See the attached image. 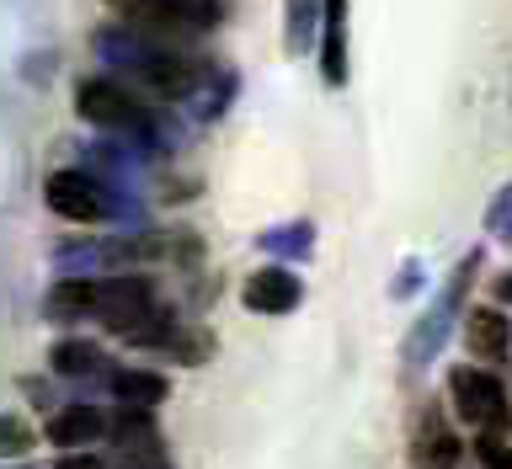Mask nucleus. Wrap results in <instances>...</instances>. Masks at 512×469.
<instances>
[{"mask_svg":"<svg viewBox=\"0 0 512 469\" xmlns=\"http://www.w3.org/2000/svg\"><path fill=\"white\" fill-rule=\"evenodd\" d=\"M96 54H102L112 75H128L134 91H155V96H171V102H187V96H198L214 80L208 59H198L187 43L128 27V22L96 32Z\"/></svg>","mask_w":512,"mask_h":469,"instance_id":"obj_1","label":"nucleus"},{"mask_svg":"<svg viewBox=\"0 0 512 469\" xmlns=\"http://www.w3.org/2000/svg\"><path fill=\"white\" fill-rule=\"evenodd\" d=\"M75 112L91 128H107V134H123V139H150L155 134V107L118 75H86L80 80Z\"/></svg>","mask_w":512,"mask_h":469,"instance_id":"obj_2","label":"nucleus"},{"mask_svg":"<svg viewBox=\"0 0 512 469\" xmlns=\"http://www.w3.org/2000/svg\"><path fill=\"white\" fill-rule=\"evenodd\" d=\"M107 11H118L128 27L160 32V38L192 43L198 32H214L224 16V0H107Z\"/></svg>","mask_w":512,"mask_h":469,"instance_id":"obj_3","label":"nucleus"},{"mask_svg":"<svg viewBox=\"0 0 512 469\" xmlns=\"http://www.w3.org/2000/svg\"><path fill=\"white\" fill-rule=\"evenodd\" d=\"M448 395H454V411L464 427H475L480 438H507L512 432V400L502 390V379L486 374V368H454L448 374Z\"/></svg>","mask_w":512,"mask_h":469,"instance_id":"obj_4","label":"nucleus"},{"mask_svg":"<svg viewBox=\"0 0 512 469\" xmlns=\"http://www.w3.org/2000/svg\"><path fill=\"white\" fill-rule=\"evenodd\" d=\"M43 203L54 208L59 219H70V224H102L112 214H123V198L96 171H86V166H70V171L48 176V182H43Z\"/></svg>","mask_w":512,"mask_h":469,"instance_id":"obj_5","label":"nucleus"},{"mask_svg":"<svg viewBox=\"0 0 512 469\" xmlns=\"http://www.w3.org/2000/svg\"><path fill=\"white\" fill-rule=\"evenodd\" d=\"M475 262H480L475 251L464 256L459 272L448 278V288L438 294V304H432V310H427L422 320H416V331L406 336V363H411V368H422V363L438 358L443 336H448V326H454V315H459V304H464V288H470V278H475Z\"/></svg>","mask_w":512,"mask_h":469,"instance_id":"obj_6","label":"nucleus"},{"mask_svg":"<svg viewBox=\"0 0 512 469\" xmlns=\"http://www.w3.org/2000/svg\"><path fill=\"white\" fill-rule=\"evenodd\" d=\"M299 299H304V283L288 267H262L246 278V310L251 315H288V310H299Z\"/></svg>","mask_w":512,"mask_h":469,"instance_id":"obj_7","label":"nucleus"},{"mask_svg":"<svg viewBox=\"0 0 512 469\" xmlns=\"http://www.w3.org/2000/svg\"><path fill=\"white\" fill-rule=\"evenodd\" d=\"M107 411H96V406H64L54 422H48L43 438L64 448V454H80V448H91V443H102L107 438Z\"/></svg>","mask_w":512,"mask_h":469,"instance_id":"obj_8","label":"nucleus"},{"mask_svg":"<svg viewBox=\"0 0 512 469\" xmlns=\"http://www.w3.org/2000/svg\"><path fill=\"white\" fill-rule=\"evenodd\" d=\"M320 80L347 86V0H326L320 11Z\"/></svg>","mask_w":512,"mask_h":469,"instance_id":"obj_9","label":"nucleus"},{"mask_svg":"<svg viewBox=\"0 0 512 469\" xmlns=\"http://www.w3.org/2000/svg\"><path fill=\"white\" fill-rule=\"evenodd\" d=\"M464 347H470V358L480 363H502L512 352V326L502 310H470V320H464Z\"/></svg>","mask_w":512,"mask_h":469,"instance_id":"obj_10","label":"nucleus"},{"mask_svg":"<svg viewBox=\"0 0 512 469\" xmlns=\"http://www.w3.org/2000/svg\"><path fill=\"white\" fill-rule=\"evenodd\" d=\"M411 459H416V469H459L464 443H459V432H448L443 416H427V422L416 427Z\"/></svg>","mask_w":512,"mask_h":469,"instance_id":"obj_11","label":"nucleus"},{"mask_svg":"<svg viewBox=\"0 0 512 469\" xmlns=\"http://www.w3.org/2000/svg\"><path fill=\"white\" fill-rule=\"evenodd\" d=\"M107 384H112V395H118L128 411H155L160 400L171 395V384L160 374H150V368H112Z\"/></svg>","mask_w":512,"mask_h":469,"instance_id":"obj_12","label":"nucleus"},{"mask_svg":"<svg viewBox=\"0 0 512 469\" xmlns=\"http://www.w3.org/2000/svg\"><path fill=\"white\" fill-rule=\"evenodd\" d=\"M48 363H54V374H59V379H112L107 352H102V347H91V342H75V336L48 352Z\"/></svg>","mask_w":512,"mask_h":469,"instance_id":"obj_13","label":"nucleus"},{"mask_svg":"<svg viewBox=\"0 0 512 469\" xmlns=\"http://www.w3.org/2000/svg\"><path fill=\"white\" fill-rule=\"evenodd\" d=\"M96 310V283L91 278H64L48 288V299H43V315L48 320H86Z\"/></svg>","mask_w":512,"mask_h":469,"instance_id":"obj_14","label":"nucleus"},{"mask_svg":"<svg viewBox=\"0 0 512 469\" xmlns=\"http://www.w3.org/2000/svg\"><path fill=\"white\" fill-rule=\"evenodd\" d=\"M320 11H326V0H283V48L288 54H299V48H310L320 38Z\"/></svg>","mask_w":512,"mask_h":469,"instance_id":"obj_15","label":"nucleus"},{"mask_svg":"<svg viewBox=\"0 0 512 469\" xmlns=\"http://www.w3.org/2000/svg\"><path fill=\"white\" fill-rule=\"evenodd\" d=\"M160 352H166V358H176V363H203V358H208V336L176 326L166 342H160Z\"/></svg>","mask_w":512,"mask_h":469,"instance_id":"obj_16","label":"nucleus"},{"mask_svg":"<svg viewBox=\"0 0 512 469\" xmlns=\"http://www.w3.org/2000/svg\"><path fill=\"white\" fill-rule=\"evenodd\" d=\"M32 438H38V432H32L22 416H0V459H22L32 448Z\"/></svg>","mask_w":512,"mask_h":469,"instance_id":"obj_17","label":"nucleus"},{"mask_svg":"<svg viewBox=\"0 0 512 469\" xmlns=\"http://www.w3.org/2000/svg\"><path fill=\"white\" fill-rule=\"evenodd\" d=\"M310 240H315V230L310 224H288V230H272V235H262V246L267 251H310Z\"/></svg>","mask_w":512,"mask_h":469,"instance_id":"obj_18","label":"nucleus"},{"mask_svg":"<svg viewBox=\"0 0 512 469\" xmlns=\"http://www.w3.org/2000/svg\"><path fill=\"white\" fill-rule=\"evenodd\" d=\"M486 230L496 240H512V187H502V192H496V203L486 208Z\"/></svg>","mask_w":512,"mask_h":469,"instance_id":"obj_19","label":"nucleus"},{"mask_svg":"<svg viewBox=\"0 0 512 469\" xmlns=\"http://www.w3.org/2000/svg\"><path fill=\"white\" fill-rule=\"evenodd\" d=\"M475 459H480V469H512V448H507V438H480Z\"/></svg>","mask_w":512,"mask_h":469,"instance_id":"obj_20","label":"nucleus"},{"mask_svg":"<svg viewBox=\"0 0 512 469\" xmlns=\"http://www.w3.org/2000/svg\"><path fill=\"white\" fill-rule=\"evenodd\" d=\"M54 469H107L102 459H96V454H86V448H80V454H64Z\"/></svg>","mask_w":512,"mask_h":469,"instance_id":"obj_21","label":"nucleus"},{"mask_svg":"<svg viewBox=\"0 0 512 469\" xmlns=\"http://www.w3.org/2000/svg\"><path fill=\"white\" fill-rule=\"evenodd\" d=\"M496 304H512V272H502V278H496Z\"/></svg>","mask_w":512,"mask_h":469,"instance_id":"obj_22","label":"nucleus"},{"mask_svg":"<svg viewBox=\"0 0 512 469\" xmlns=\"http://www.w3.org/2000/svg\"><path fill=\"white\" fill-rule=\"evenodd\" d=\"M160 469H166V464H160Z\"/></svg>","mask_w":512,"mask_h":469,"instance_id":"obj_23","label":"nucleus"}]
</instances>
